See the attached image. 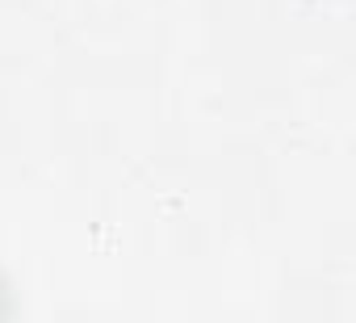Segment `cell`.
<instances>
[{"mask_svg":"<svg viewBox=\"0 0 356 323\" xmlns=\"http://www.w3.org/2000/svg\"><path fill=\"white\" fill-rule=\"evenodd\" d=\"M9 315V285H5V277H0V319Z\"/></svg>","mask_w":356,"mask_h":323,"instance_id":"6da1fadb","label":"cell"}]
</instances>
